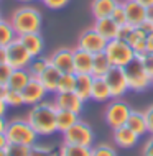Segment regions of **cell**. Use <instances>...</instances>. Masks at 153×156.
Returning a JSON list of instances; mask_svg holds the SVG:
<instances>
[{"instance_id":"6da1fadb","label":"cell","mask_w":153,"mask_h":156,"mask_svg":"<svg viewBox=\"0 0 153 156\" xmlns=\"http://www.w3.org/2000/svg\"><path fill=\"white\" fill-rule=\"evenodd\" d=\"M56 113H58L56 104L43 100V102L33 105L30 108V112L27 113V120L40 136H48V135L58 132Z\"/></svg>"},{"instance_id":"7a4b0ae2","label":"cell","mask_w":153,"mask_h":156,"mask_svg":"<svg viewBox=\"0 0 153 156\" xmlns=\"http://www.w3.org/2000/svg\"><path fill=\"white\" fill-rule=\"evenodd\" d=\"M10 23L13 27V30L16 33V36L27 35V33H36L40 31L43 18H41L40 10H36L35 7H20L12 13L10 16Z\"/></svg>"},{"instance_id":"3957f363","label":"cell","mask_w":153,"mask_h":156,"mask_svg":"<svg viewBox=\"0 0 153 156\" xmlns=\"http://www.w3.org/2000/svg\"><path fill=\"white\" fill-rule=\"evenodd\" d=\"M7 136L8 141L13 143V145H27V146H33L38 141V135L35 132L30 122L27 120V117H16V119L10 120L7 125Z\"/></svg>"},{"instance_id":"277c9868","label":"cell","mask_w":153,"mask_h":156,"mask_svg":"<svg viewBox=\"0 0 153 156\" xmlns=\"http://www.w3.org/2000/svg\"><path fill=\"white\" fill-rule=\"evenodd\" d=\"M104 53L107 54L112 66H115V67H125L133 59H137V54L132 49V46L124 40H118V38H114V40L107 41Z\"/></svg>"},{"instance_id":"5b68a950","label":"cell","mask_w":153,"mask_h":156,"mask_svg":"<svg viewBox=\"0 0 153 156\" xmlns=\"http://www.w3.org/2000/svg\"><path fill=\"white\" fill-rule=\"evenodd\" d=\"M94 140H96V135L92 132L91 125L86 123L84 120H79L67 132L63 133V143H69V145H79V146L92 148Z\"/></svg>"},{"instance_id":"8992f818","label":"cell","mask_w":153,"mask_h":156,"mask_svg":"<svg viewBox=\"0 0 153 156\" xmlns=\"http://www.w3.org/2000/svg\"><path fill=\"white\" fill-rule=\"evenodd\" d=\"M129 81V89L133 92H143L153 84V79L145 73L143 66L140 64L138 59H133L129 66L124 67Z\"/></svg>"},{"instance_id":"52a82bcc","label":"cell","mask_w":153,"mask_h":156,"mask_svg":"<svg viewBox=\"0 0 153 156\" xmlns=\"http://www.w3.org/2000/svg\"><path fill=\"white\" fill-rule=\"evenodd\" d=\"M130 113H132V108L129 104L120 99H114L105 107L104 117H105V122L109 123V126L114 130V128H118V126L127 125V120H129Z\"/></svg>"},{"instance_id":"ba28073f","label":"cell","mask_w":153,"mask_h":156,"mask_svg":"<svg viewBox=\"0 0 153 156\" xmlns=\"http://www.w3.org/2000/svg\"><path fill=\"white\" fill-rule=\"evenodd\" d=\"M5 51H7V62L8 66H12V69H27L33 59V56L28 53V49L18 40V36L8 46H5Z\"/></svg>"},{"instance_id":"9c48e42d","label":"cell","mask_w":153,"mask_h":156,"mask_svg":"<svg viewBox=\"0 0 153 156\" xmlns=\"http://www.w3.org/2000/svg\"><path fill=\"white\" fill-rule=\"evenodd\" d=\"M105 82H107L112 99H120L122 95L127 94L129 89V81H127V74L124 67H115L112 66V69L105 74Z\"/></svg>"},{"instance_id":"30bf717a","label":"cell","mask_w":153,"mask_h":156,"mask_svg":"<svg viewBox=\"0 0 153 156\" xmlns=\"http://www.w3.org/2000/svg\"><path fill=\"white\" fill-rule=\"evenodd\" d=\"M105 46H107V40L102 35H99L94 28L84 30L78 38V48L84 49L87 53H92V54L102 53L105 49Z\"/></svg>"},{"instance_id":"8fae6325","label":"cell","mask_w":153,"mask_h":156,"mask_svg":"<svg viewBox=\"0 0 153 156\" xmlns=\"http://www.w3.org/2000/svg\"><path fill=\"white\" fill-rule=\"evenodd\" d=\"M51 66H54L61 74L74 73V53L69 48H59L49 56Z\"/></svg>"},{"instance_id":"7c38bea8","label":"cell","mask_w":153,"mask_h":156,"mask_svg":"<svg viewBox=\"0 0 153 156\" xmlns=\"http://www.w3.org/2000/svg\"><path fill=\"white\" fill-rule=\"evenodd\" d=\"M22 94H23L25 105H31V107H33V105L43 102L49 92L45 89V86L40 82V79H38V77H33L31 81L28 82V86L22 90Z\"/></svg>"},{"instance_id":"4fadbf2b","label":"cell","mask_w":153,"mask_h":156,"mask_svg":"<svg viewBox=\"0 0 153 156\" xmlns=\"http://www.w3.org/2000/svg\"><path fill=\"white\" fill-rule=\"evenodd\" d=\"M54 104H56L58 108L71 110L76 113H81L82 112V107H84V100L76 92H56Z\"/></svg>"},{"instance_id":"5bb4252c","label":"cell","mask_w":153,"mask_h":156,"mask_svg":"<svg viewBox=\"0 0 153 156\" xmlns=\"http://www.w3.org/2000/svg\"><path fill=\"white\" fill-rule=\"evenodd\" d=\"M124 8L127 13V22L133 27H140L142 22L147 20V8L140 5L137 0H124Z\"/></svg>"},{"instance_id":"9a60e30c","label":"cell","mask_w":153,"mask_h":156,"mask_svg":"<svg viewBox=\"0 0 153 156\" xmlns=\"http://www.w3.org/2000/svg\"><path fill=\"white\" fill-rule=\"evenodd\" d=\"M18 40L22 41V44L28 49V53L31 54L33 58L41 56V54H43V49H45V40H43V36L40 35V31L22 35V36H18Z\"/></svg>"},{"instance_id":"2e32d148","label":"cell","mask_w":153,"mask_h":156,"mask_svg":"<svg viewBox=\"0 0 153 156\" xmlns=\"http://www.w3.org/2000/svg\"><path fill=\"white\" fill-rule=\"evenodd\" d=\"M138 135L135 132H132L127 125L114 128V143L120 148H133L138 143Z\"/></svg>"},{"instance_id":"e0dca14e","label":"cell","mask_w":153,"mask_h":156,"mask_svg":"<svg viewBox=\"0 0 153 156\" xmlns=\"http://www.w3.org/2000/svg\"><path fill=\"white\" fill-rule=\"evenodd\" d=\"M74 53V73L76 74H91L92 73V62H94V54L87 53L84 49L76 48Z\"/></svg>"},{"instance_id":"ac0fdd59","label":"cell","mask_w":153,"mask_h":156,"mask_svg":"<svg viewBox=\"0 0 153 156\" xmlns=\"http://www.w3.org/2000/svg\"><path fill=\"white\" fill-rule=\"evenodd\" d=\"M92 84H94V76H92V74H76V87H74V92L84 100V102L91 100Z\"/></svg>"},{"instance_id":"d6986e66","label":"cell","mask_w":153,"mask_h":156,"mask_svg":"<svg viewBox=\"0 0 153 156\" xmlns=\"http://www.w3.org/2000/svg\"><path fill=\"white\" fill-rule=\"evenodd\" d=\"M94 30L102 35L105 38V40H114V38H117V31H118V25L114 22L110 16H104V18H97L94 22Z\"/></svg>"},{"instance_id":"ffe728a7","label":"cell","mask_w":153,"mask_h":156,"mask_svg":"<svg viewBox=\"0 0 153 156\" xmlns=\"http://www.w3.org/2000/svg\"><path fill=\"white\" fill-rule=\"evenodd\" d=\"M31 74L28 73V69H13L10 74V79L7 82V87L8 89H15V90H20L22 92L25 87L28 86V82L31 81Z\"/></svg>"},{"instance_id":"44dd1931","label":"cell","mask_w":153,"mask_h":156,"mask_svg":"<svg viewBox=\"0 0 153 156\" xmlns=\"http://www.w3.org/2000/svg\"><path fill=\"white\" fill-rule=\"evenodd\" d=\"M118 0H92L91 3V12L94 18H104V16H110L114 8L118 5Z\"/></svg>"},{"instance_id":"7402d4cb","label":"cell","mask_w":153,"mask_h":156,"mask_svg":"<svg viewBox=\"0 0 153 156\" xmlns=\"http://www.w3.org/2000/svg\"><path fill=\"white\" fill-rule=\"evenodd\" d=\"M81 120L79 113L71 112V110H63V108H58L56 113V125H58V132L64 133L71 128L74 123H78Z\"/></svg>"},{"instance_id":"603a6c76","label":"cell","mask_w":153,"mask_h":156,"mask_svg":"<svg viewBox=\"0 0 153 156\" xmlns=\"http://www.w3.org/2000/svg\"><path fill=\"white\" fill-rule=\"evenodd\" d=\"M59 77H61V73H59L56 67H54V66H48L38 79H40V82L43 84L45 89L48 92H54V94H56Z\"/></svg>"},{"instance_id":"cb8c5ba5","label":"cell","mask_w":153,"mask_h":156,"mask_svg":"<svg viewBox=\"0 0 153 156\" xmlns=\"http://www.w3.org/2000/svg\"><path fill=\"white\" fill-rule=\"evenodd\" d=\"M91 99L96 100V102H107V100L112 99L110 89H109V86H107V82H105L104 77H94Z\"/></svg>"},{"instance_id":"d4e9b609","label":"cell","mask_w":153,"mask_h":156,"mask_svg":"<svg viewBox=\"0 0 153 156\" xmlns=\"http://www.w3.org/2000/svg\"><path fill=\"white\" fill-rule=\"evenodd\" d=\"M127 126L135 132L138 136L148 133V128H147V120H145V113L140 112V110H132L129 120H127Z\"/></svg>"},{"instance_id":"484cf974","label":"cell","mask_w":153,"mask_h":156,"mask_svg":"<svg viewBox=\"0 0 153 156\" xmlns=\"http://www.w3.org/2000/svg\"><path fill=\"white\" fill-rule=\"evenodd\" d=\"M127 43L132 46V49L135 51L137 56L147 53V33L143 30H140L138 27H135V30L132 31V35L129 36Z\"/></svg>"},{"instance_id":"4316f807","label":"cell","mask_w":153,"mask_h":156,"mask_svg":"<svg viewBox=\"0 0 153 156\" xmlns=\"http://www.w3.org/2000/svg\"><path fill=\"white\" fill-rule=\"evenodd\" d=\"M112 69V62L109 61L107 54L104 51L94 54V62H92V76L94 77H105V74Z\"/></svg>"},{"instance_id":"83f0119b","label":"cell","mask_w":153,"mask_h":156,"mask_svg":"<svg viewBox=\"0 0 153 156\" xmlns=\"http://www.w3.org/2000/svg\"><path fill=\"white\" fill-rule=\"evenodd\" d=\"M58 154L59 156H92V151H91V148H87V146L63 143L58 150Z\"/></svg>"},{"instance_id":"f1b7e54d","label":"cell","mask_w":153,"mask_h":156,"mask_svg":"<svg viewBox=\"0 0 153 156\" xmlns=\"http://www.w3.org/2000/svg\"><path fill=\"white\" fill-rule=\"evenodd\" d=\"M48 66H51V62H49V56L46 58V56H36V58H33L31 62L28 64V73L31 74V77H40L41 74H43V71L46 69Z\"/></svg>"},{"instance_id":"f546056e","label":"cell","mask_w":153,"mask_h":156,"mask_svg":"<svg viewBox=\"0 0 153 156\" xmlns=\"http://www.w3.org/2000/svg\"><path fill=\"white\" fill-rule=\"evenodd\" d=\"M13 40H16V33L13 30L10 22L0 20V44L2 46H8Z\"/></svg>"},{"instance_id":"4dcf8cb0","label":"cell","mask_w":153,"mask_h":156,"mask_svg":"<svg viewBox=\"0 0 153 156\" xmlns=\"http://www.w3.org/2000/svg\"><path fill=\"white\" fill-rule=\"evenodd\" d=\"M74 87H76V73H64L59 77L56 92H74Z\"/></svg>"},{"instance_id":"1f68e13d","label":"cell","mask_w":153,"mask_h":156,"mask_svg":"<svg viewBox=\"0 0 153 156\" xmlns=\"http://www.w3.org/2000/svg\"><path fill=\"white\" fill-rule=\"evenodd\" d=\"M3 102H5L8 107H22V105H25L22 92L15 90V89H8V87L5 90V95H3Z\"/></svg>"},{"instance_id":"d6a6232c","label":"cell","mask_w":153,"mask_h":156,"mask_svg":"<svg viewBox=\"0 0 153 156\" xmlns=\"http://www.w3.org/2000/svg\"><path fill=\"white\" fill-rule=\"evenodd\" d=\"M7 154L8 156H31V146L27 145H10L7 146Z\"/></svg>"},{"instance_id":"836d02e7","label":"cell","mask_w":153,"mask_h":156,"mask_svg":"<svg viewBox=\"0 0 153 156\" xmlns=\"http://www.w3.org/2000/svg\"><path fill=\"white\" fill-rule=\"evenodd\" d=\"M137 59L140 61V64L143 66L145 73L153 79V53H143V54H140V56H137Z\"/></svg>"},{"instance_id":"e575fe53","label":"cell","mask_w":153,"mask_h":156,"mask_svg":"<svg viewBox=\"0 0 153 156\" xmlns=\"http://www.w3.org/2000/svg\"><path fill=\"white\" fill-rule=\"evenodd\" d=\"M110 18L115 22L118 27H122V25H125V23H129L127 22V13H125V8H124V3H118V5L114 8V12H112V15H110Z\"/></svg>"},{"instance_id":"d590c367","label":"cell","mask_w":153,"mask_h":156,"mask_svg":"<svg viewBox=\"0 0 153 156\" xmlns=\"http://www.w3.org/2000/svg\"><path fill=\"white\" fill-rule=\"evenodd\" d=\"M91 151H92V156H117V151L110 145H105V143L92 146Z\"/></svg>"},{"instance_id":"8d00e7d4","label":"cell","mask_w":153,"mask_h":156,"mask_svg":"<svg viewBox=\"0 0 153 156\" xmlns=\"http://www.w3.org/2000/svg\"><path fill=\"white\" fill-rule=\"evenodd\" d=\"M53 153H56V151L49 145H38V143H35L31 146V156H51Z\"/></svg>"},{"instance_id":"74e56055","label":"cell","mask_w":153,"mask_h":156,"mask_svg":"<svg viewBox=\"0 0 153 156\" xmlns=\"http://www.w3.org/2000/svg\"><path fill=\"white\" fill-rule=\"evenodd\" d=\"M12 71L13 69H12V66H8V62H0V84L7 86Z\"/></svg>"},{"instance_id":"f35d334b","label":"cell","mask_w":153,"mask_h":156,"mask_svg":"<svg viewBox=\"0 0 153 156\" xmlns=\"http://www.w3.org/2000/svg\"><path fill=\"white\" fill-rule=\"evenodd\" d=\"M133 30H135V27H133V25H130V23L122 25V27H118L117 38H118V40H124V41H127V40H129V36L132 35V31H133Z\"/></svg>"},{"instance_id":"ab89813d","label":"cell","mask_w":153,"mask_h":156,"mask_svg":"<svg viewBox=\"0 0 153 156\" xmlns=\"http://www.w3.org/2000/svg\"><path fill=\"white\" fill-rule=\"evenodd\" d=\"M45 5L51 8V10H59V8L66 7L67 3H69V0H43Z\"/></svg>"},{"instance_id":"60d3db41","label":"cell","mask_w":153,"mask_h":156,"mask_svg":"<svg viewBox=\"0 0 153 156\" xmlns=\"http://www.w3.org/2000/svg\"><path fill=\"white\" fill-rule=\"evenodd\" d=\"M145 113V120H147V128H148V133L153 135V105L147 108V110H143Z\"/></svg>"},{"instance_id":"b9f144b4","label":"cell","mask_w":153,"mask_h":156,"mask_svg":"<svg viewBox=\"0 0 153 156\" xmlns=\"http://www.w3.org/2000/svg\"><path fill=\"white\" fill-rule=\"evenodd\" d=\"M142 156H153V135L143 143L142 148Z\"/></svg>"},{"instance_id":"7bdbcfd3","label":"cell","mask_w":153,"mask_h":156,"mask_svg":"<svg viewBox=\"0 0 153 156\" xmlns=\"http://www.w3.org/2000/svg\"><path fill=\"white\" fill-rule=\"evenodd\" d=\"M140 30H143L147 33V35H150V33H153V22L151 20H145V22H142V25H140Z\"/></svg>"},{"instance_id":"ee69618b","label":"cell","mask_w":153,"mask_h":156,"mask_svg":"<svg viewBox=\"0 0 153 156\" xmlns=\"http://www.w3.org/2000/svg\"><path fill=\"white\" fill-rule=\"evenodd\" d=\"M8 145H10V141H8L7 133H0V148H7Z\"/></svg>"},{"instance_id":"f6af8a7d","label":"cell","mask_w":153,"mask_h":156,"mask_svg":"<svg viewBox=\"0 0 153 156\" xmlns=\"http://www.w3.org/2000/svg\"><path fill=\"white\" fill-rule=\"evenodd\" d=\"M147 53H153V33L147 35Z\"/></svg>"},{"instance_id":"bcb514c9","label":"cell","mask_w":153,"mask_h":156,"mask_svg":"<svg viewBox=\"0 0 153 156\" xmlns=\"http://www.w3.org/2000/svg\"><path fill=\"white\" fill-rule=\"evenodd\" d=\"M7 125H8V120H5V117H0V133L7 132Z\"/></svg>"},{"instance_id":"7dc6e473","label":"cell","mask_w":153,"mask_h":156,"mask_svg":"<svg viewBox=\"0 0 153 156\" xmlns=\"http://www.w3.org/2000/svg\"><path fill=\"white\" fill-rule=\"evenodd\" d=\"M7 108H8V105L3 102V99H0V117H5Z\"/></svg>"},{"instance_id":"c3c4849f","label":"cell","mask_w":153,"mask_h":156,"mask_svg":"<svg viewBox=\"0 0 153 156\" xmlns=\"http://www.w3.org/2000/svg\"><path fill=\"white\" fill-rule=\"evenodd\" d=\"M0 62H7V51H5V46L0 48Z\"/></svg>"},{"instance_id":"681fc988","label":"cell","mask_w":153,"mask_h":156,"mask_svg":"<svg viewBox=\"0 0 153 156\" xmlns=\"http://www.w3.org/2000/svg\"><path fill=\"white\" fill-rule=\"evenodd\" d=\"M137 2L140 3V5H143V7H151L153 5V0H137Z\"/></svg>"},{"instance_id":"f907efd6","label":"cell","mask_w":153,"mask_h":156,"mask_svg":"<svg viewBox=\"0 0 153 156\" xmlns=\"http://www.w3.org/2000/svg\"><path fill=\"white\" fill-rule=\"evenodd\" d=\"M147 20H151L153 22V5L147 7Z\"/></svg>"},{"instance_id":"816d5d0a","label":"cell","mask_w":153,"mask_h":156,"mask_svg":"<svg viewBox=\"0 0 153 156\" xmlns=\"http://www.w3.org/2000/svg\"><path fill=\"white\" fill-rule=\"evenodd\" d=\"M5 90H7V86L0 84V99H3V95H5Z\"/></svg>"},{"instance_id":"f5cc1de1","label":"cell","mask_w":153,"mask_h":156,"mask_svg":"<svg viewBox=\"0 0 153 156\" xmlns=\"http://www.w3.org/2000/svg\"><path fill=\"white\" fill-rule=\"evenodd\" d=\"M0 156H8L7 154V148H0Z\"/></svg>"},{"instance_id":"db71d44e","label":"cell","mask_w":153,"mask_h":156,"mask_svg":"<svg viewBox=\"0 0 153 156\" xmlns=\"http://www.w3.org/2000/svg\"><path fill=\"white\" fill-rule=\"evenodd\" d=\"M18 2H25V3H27V2H31V0H18Z\"/></svg>"},{"instance_id":"11a10c76","label":"cell","mask_w":153,"mask_h":156,"mask_svg":"<svg viewBox=\"0 0 153 156\" xmlns=\"http://www.w3.org/2000/svg\"><path fill=\"white\" fill-rule=\"evenodd\" d=\"M51 156H59V154H58V153H53V154H51Z\"/></svg>"},{"instance_id":"9f6ffc18","label":"cell","mask_w":153,"mask_h":156,"mask_svg":"<svg viewBox=\"0 0 153 156\" xmlns=\"http://www.w3.org/2000/svg\"><path fill=\"white\" fill-rule=\"evenodd\" d=\"M0 48H2V44H0Z\"/></svg>"},{"instance_id":"6f0895ef","label":"cell","mask_w":153,"mask_h":156,"mask_svg":"<svg viewBox=\"0 0 153 156\" xmlns=\"http://www.w3.org/2000/svg\"><path fill=\"white\" fill-rule=\"evenodd\" d=\"M0 20H2V16H0Z\"/></svg>"}]
</instances>
